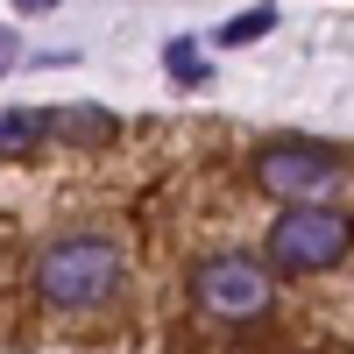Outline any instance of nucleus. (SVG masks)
Masks as SVG:
<instances>
[{"mask_svg":"<svg viewBox=\"0 0 354 354\" xmlns=\"http://www.w3.org/2000/svg\"><path fill=\"white\" fill-rule=\"evenodd\" d=\"M121 277H128V262H121L113 241H100V234H71V241H50L36 255V290L57 312H100L113 290H121Z\"/></svg>","mask_w":354,"mask_h":354,"instance_id":"nucleus-1","label":"nucleus"},{"mask_svg":"<svg viewBox=\"0 0 354 354\" xmlns=\"http://www.w3.org/2000/svg\"><path fill=\"white\" fill-rule=\"evenodd\" d=\"M354 248V220L340 205H290L270 227V262L277 270H333Z\"/></svg>","mask_w":354,"mask_h":354,"instance_id":"nucleus-2","label":"nucleus"},{"mask_svg":"<svg viewBox=\"0 0 354 354\" xmlns=\"http://www.w3.org/2000/svg\"><path fill=\"white\" fill-rule=\"evenodd\" d=\"M340 170H347V163L326 149V142H270V149L255 156V185L277 192V198L312 205V192H326Z\"/></svg>","mask_w":354,"mask_h":354,"instance_id":"nucleus-3","label":"nucleus"},{"mask_svg":"<svg viewBox=\"0 0 354 354\" xmlns=\"http://www.w3.org/2000/svg\"><path fill=\"white\" fill-rule=\"evenodd\" d=\"M198 305L213 319H255L270 312V277H262L255 255H213L198 270Z\"/></svg>","mask_w":354,"mask_h":354,"instance_id":"nucleus-4","label":"nucleus"},{"mask_svg":"<svg viewBox=\"0 0 354 354\" xmlns=\"http://www.w3.org/2000/svg\"><path fill=\"white\" fill-rule=\"evenodd\" d=\"M43 128L64 135V142H106L113 113H100V106H57V113H43Z\"/></svg>","mask_w":354,"mask_h":354,"instance_id":"nucleus-5","label":"nucleus"},{"mask_svg":"<svg viewBox=\"0 0 354 354\" xmlns=\"http://www.w3.org/2000/svg\"><path fill=\"white\" fill-rule=\"evenodd\" d=\"M43 113H28V106H0V156H28L43 142Z\"/></svg>","mask_w":354,"mask_h":354,"instance_id":"nucleus-6","label":"nucleus"},{"mask_svg":"<svg viewBox=\"0 0 354 354\" xmlns=\"http://www.w3.org/2000/svg\"><path fill=\"white\" fill-rule=\"evenodd\" d=\"M270 28H277V8H270V0H262V8L234 15V21L220 28V43H227V50H241V43H255V36H270Z\"/></svg>","mask_w":354,"mask_h":354,"instance_id":"nucleus-7","label":"nucleus"},{"mask_svg":"<svg viewBox=\"0 0 354 354\" xmlns=\"http://www.w3.org/2000/svg\"><path fill=\"white\" fill-rule=\"evenodd\" d=\"M163 64H170V78H185V85H205V57H198L192 43H170V50H163Z\"/></svg>","mask_w":354,"mask_h":354,"instance_id":"nucleus-8","label":"nucleus"},{"mask_svg":"<svg viewBox=\"0 0 354 354\" xmlns=\"http://www.w3.org/2000/svg\"><path fill=\"white\" fill-rule=\"evenodd\" d=\"M15 64V36H8V28H0V71H8Z\"/></svg>","mask_w":354,"mask_h":354,"instance_id":"nucleus-9","label":"nucleus"},{"mask_svg":"<svg viewBox=\"0 0 354 354\" xmlns=\"http://www.w3.org/2000/svg\"><path fill=\"white\" fill-rule=\"evenodd\" d=\"M15 8H21V15H50L57 0H15Z\"/></svg>","mask_w":354,"mask_h":354,"instance_id":"nucleus-10","label":"nucleus"}]
</instances>
